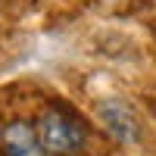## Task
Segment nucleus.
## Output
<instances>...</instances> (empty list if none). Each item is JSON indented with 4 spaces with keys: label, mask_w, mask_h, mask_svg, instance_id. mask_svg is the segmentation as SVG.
Here are the masks:
<instances>
[{
    "label": "nucleus",
    "mask_w": 156,
    "mask_h": 156,
    "mask_svg": "<svg viewBox=\"0 0 156 156\" xmlns=\"http://www.w3.org/2000/svg\"><path fill=\"white\" fill-rule=\"evenodd\" d=\"M0 156H47L37 140L34 125L25 119H12L0 128Z\"/></svg>",
    "instance_id": "nucleus-2"
},
{
    "label": "nucleus",
    "mask_w": 156,
    "mask_h": 156,
    "mask_svg": "<svg viewBox=\"0 0 156 156\" xmlns=\"http://www.w3.org/2000/svg\"><path fill=\"white\" fill-rule=\"evenodd\" d=\"M37 140L47 156H78L87 144V125L66 103H47L34 122Z\"/></svg>",
    "instance_id": "nucleus-1"
},
{
    "label": "nucleus",
    "mask_w": 156,
    "mask_h": 156,
    "mask_svg": "<svg viewBox=\"0 0 156 156\" xmlns=\"http://www.w3.org/2000/svg\"><path fill=\"white\" fill-rule=\"evenodd\" d=\"M100 119L103 125L112 131L115 140H122V144H134V140L140 137V122L131 106H125L122 100H106L100 106Z\"/></svg>",
    "instance_id": "nucleus-3"
}]
</instances>
